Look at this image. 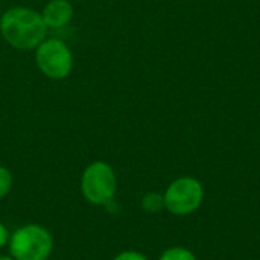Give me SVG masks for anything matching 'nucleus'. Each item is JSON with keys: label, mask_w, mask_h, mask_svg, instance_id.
Segmentation results:
<instances>
[{"label": "nucleus", "mask_w": 260, "mask_h": 260, "mask_svg": "<svg viewBox=\"0 0 260 260\" xmlns=\"http://www.w3.org/2000/svg\"><path fill=\"white\" fill-rule=\"evenodd\" d=\"M113 260H148V257L140 253V251H136V250H123L120 253H117Z\"/></svg>", "instance_id": "obj_10"}, {"label": "nucleus", "mask_w": 260, "mask_h": 260, "mask_svg": "<svg viewBox=\"0 0 260 260\" xmlns=\"http://www.w3.org/2000/svg\"><path fill=\"white\" fill-rule=\"evenodd\" d=\"M0 260H14L9 254H0Z\"/></svg>", "instance_id": "obj_12"}, {"label": "nucleus", "mask_w": 260, "mask_h": 260, "mask_svg": "<svg viewBox=\"0 0 260 260\" xmlns=\"http://www.w3.org/2000/svg\"><path fill=\"white\" fill-rule=\"evenodd\" d=\"M9 238H11V232L8 230V227L0 221V250L8 247V242H9Z\"/></svg>", "instance_id": "obj_11"}, {"label": "nucleus", "mask_w": 260, "mask_h": 260, "mask_svg": "<svg viewBox=\"0 0 260 260\" xmlns=\"http://www.w3.org/2000/svg\"><path fill=\"white\" fill-rule=\"evenodd\" d=\"M158 260H197V256L186 247H169L160 254Z\"/></svg>", "instance_id": "obj_8"}, {"label": "nucleus", "mask_w": 260, "mask_h": 260, "mask_svg": "<svg viewBox=\"0 0 260 260\" xmlns=\"http://www.w3.org/2000/svg\"><path fill=\"white\" fill-rule=\"evenodd\" d=\"M40 12L47 29H62L73 20L75 8L69 0H49Z\"/></svg>", "instance_id": "obj_6"}, {"label": "nucleus", "mask_w": 260, "mask_h": 260, "mask_svg": "<svg viewBox=\"0 0 260 260\" xmlns=\"http://www.w3.org/2000/svg\"><path fill=\"white\" fill-rule=\"evenodd\" d=\"M79 190L88 204L105 207L117 193V175L113 166L104 160L87 165L79 178Z\"/></svg>", "instance_id": "obj_3"}, {"label": "nucleus", "mask_w": 260, "mask_h": 260, "mask_svg": "<svg viewBox=\"0 0 260 260\" xmlns=\"http://www.w3.org/2000/svg\"><path fill=\"white\" fill-rule=\"evenodd\" d=\"M55 241L49 229L41 224L17 227L8 242V254L14 260H47L53 253Z\"/></svg>", "instance_id": "obj_2"}, {"label": "nucleus", "mask_w": 260, "mask_h": 260, "mask_svg": "<svg viewBox=\"0 0 260 260\" xmlns=\"http://www.w3.org/2000/svg\"><path fill=\"white\" fill-rule=\"evenodd\" d=\"M165 210L174 216H189L195 213L204 201V187L195 177H178L166 187Z\"/></svg>", "instance_id": "obj_5"}, {"label": "nucleus", "mask_w": 260, "mask_h": 260, "mask_svg": "<svg viewBox=\"0 0 260 260\" xmlns=\"http://www.w3.org/2000/svg\"><path fill=\"white\" fill-rule=\"evenodd\" d=\"M37 69L52 81H62L73 72V53L67 43L56 37H47L35 49Z\"/></svg>", "instance_id": "obj_4"}, {"label": "nucleus", "mask_w": 260, "mask_h": 260, "mask_svg": "<svg viewBox=\"0 0 260 260\" xmlns=\"http://www.w3.org/2000/svg\"><path fill=\"white\" fill-rule=\"evenodd\" d=\"M14 186V175L12 172L6 168L0 165V200L6 198Z\"/></svg>", "instance_id": "obj_9"}, {"label": "nucleus", "mask_w": 260, "mask_h": 260, "mask_svg": "<svg viewBox=\"0 0 260 260\" xmlns=\"http://www.w3.org/2000/svg\"><path fill=\"white\" fill-rule=\"evenodd\" d=\"M47 26L41 12L29 6L8 8L0 17V34L3 40L17 50H35L47 38Z\"/></svg>", "instance_id": "obj_1"}, {"label": "nucleus", "mask_w": 260, "mask_h": 260, "mask_svg": "<svg viewBox=\"0 0 260 260\" xmlns=\"http://www.w3.org/2000/svg\"><path fill=\"white\" fill-rule=\"evenodd\" d=\"M140 206H142V210L146 212V213H160L161 210H165V198H163V193H158V192H148L142 197V201H140Z\"/></svg>", "instance_id": "obj_7"}]
</instances>
